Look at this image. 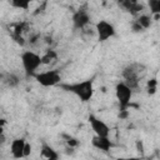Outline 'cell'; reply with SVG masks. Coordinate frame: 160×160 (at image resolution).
<instances>
[{"instance_id": "5b68a950", "label": "cell", "mask_w": 160, "mask_h": 160, "mask_svg": "<svg viewBox=\"0 0 160 160\" xmlns=\"http://www.w3.org/2000/svg\"><path fill=\"white\" fill-rule=\"evenodd\" d=\"M35 80L44 88L49 86H55L61 84V75L58 70H48V71H41L38 72L35 76Z\"/></svg>"}, {"instance_id": "277c9868", "label": "cell", "mask_w": 160, "mask_h": 160, "mask_svg": "<svg viewBox=\"0 0 160 160\" xmlns=\"http://www.w3.org/2000/svg\"><path fill=\"white\" fill-rule=\"evenodd\" d=\"M132 90L122 81L118 82L116 86H115V96H116V100L119 102V108H120V111H125L129 106H130V101H131V98H132Z\"/></svg>"}, {"instance_id": "9a60e30c", "label": "cell", "mask_w": 160, "mask_h": 160, "mask_svg": "<svg viewBox=\"0 0 160 160\" xmlns=\"http://www.w3.org/2000/svg\"><path fill=\"white\" fill-rule=\"evenodd\" d=\"M58 59V54L54 51V50H48L42 56H41V60H42V65H48L50 64L51 61L56 60Z\"/></svg>"}, {"instance_id": "d6986e66", "label": "cell", "mask_w": 160, "mask_h": 160, "mask_svg": "<svg viewBox=\"0 0 160 160\" xmlns=\"http://www.w3.org/2000/svg\"><path fill=\"white\" fill-rule=\"evenodd\" d=\"M65 141H66L68 146H69V148H72V149L79 145V141H78L75 138H71V136H66V140H65Z\"/></svg>"}, {"instance_id": "ac0fdd59", "label": "cell", "mask_w": 160, "mask_h": 160, "mask_svg": "<svg viewBox=\"0 0 160 160\" xmlns=\"http://www.w3.org/2000/svg\"><path fill=\"white\" fill-rule=\"evenodd\" d=\"M156 88H158V81L156 79H151L148 81V94L152 95L156 92Z\"/></svg>"}, {"instance_id": "6da1fadb", "label": "cell", "mask_w": 160, "mask_h": 160, "mask_svg": "<svg viewBox=\"0 0 160 160\" xmlns=\"http://www.w3.org/2000/svg\"><path fill=\"white\" fill-rule=\"evenodd\" d=\"M59 88L66 92L74 94L80 99L82 102H88L91 100L94 95V79H86L79 82H61L59 84Z\"/></svg>"}, {"instance_id": "7c38bea8", "label": "cell", "mask_w": 160, "mask_h": 160, "mask_svg": "<svg viewBox=\"0 0 160 160\" xmlns=\"http://www.w3.org/2000/svg\"><path fill=\"white\" fill-rule=\"evenodd\" d=\"M40 156L44 160H59L58 151L52 146L48 145L46 142H42V145L40 148Z\"/></svg>"}, {"instance_id": "ba28073f", "label": "cell", "mask_w": 160, "mask_h": 160, "mask_svg": "<svg viewBox=\"0 0 160 160\" xmlns=\"http://www.w3.org/2000/svg\"><path fill=\"white\" fill-rule=\"evenodd\" d=\"M71 20H72L74 29H76V30H84L90 24V15H89L88 10L79 9V10H76L74 12Z\"/></svg>"}, {"instance_id": "5bb4252c", "label": "cell", "mask_w": 160, "mask_h": 160, "mask_svg": "<svg viewBox=\"0 0 160 160\" xmlns=\"http://www.w3.org/2000/svg\"><path fill=\"white\" fill-rule=\"evenodd\" d=\"M136 21L139 22V25H140V26H141L144 30H146V29H149V28L151 26V21H152V18H151L150 15L142 14V15H139V16H138Z\"/></svg>"}, {"instance_id": "8fae6325", "label": "cell", "mask_w": 160, "mask_h": 160, "mask_svg": "<svg viewBox=\"0 0 160 160\" xmlns=\"http://www.w3.org/2000/svg\"><path fill=\"white\" fill-rule=\"evenodd\" d=\"M119 6H121L125 11L132 14V15H138L141 10H144V5L141 2L138 1H130V0H124L119 2Z\"/></svg>"}, {"instance_id": "52a82bcc", "label": "cell", "mask_w": 160, "mask_h": 160, "mask_svg": "<svg viewBox=\"0 0 160 160\" xmlns=\"http://www.w3.org/2000/svg\"><path fill=\"white\" fill-rule=\"evenodd\" d=\"M88 120H89V124H90V126H91V129L96 136H109L110 128L104 120L99 119L98 116H95L92 114L89 115Z\"/></svg>"}, {"instance_id": "8992f818", "label": "cell", "mask_w": 160, "mask_h": 160, "mask_svg": "<svg viewBox=\"0 0 160 160\" xmlns=\"http://www.w3.org/2000/svg\"><path fill=\"white\" fill-rule=\"evenodd\" d=\"M95 32L98 36V41L104 42L109 39H111L112 36H115V28L111 22H109L106 20H100L95 25Z\"/></svg>"}, {"instance_id": "7a4b0ae2", "label": "cell", "mask_w": 160, "mask_h": 160, "mask_svg": "<svg viewBox=\"0 0 160 160\" xmlns=\"http://www.w3.org/2000/svg\"><path fill=\"white\" fill-rule=\"evenodd\" d=\"M145 74H146L145 65H142L140 62H131V64L126 65L121 71L122 82H125L132 91H136L139 89L141 79L145 76Z\"/></svg>"}, {"instance_id": "44dd1931", "label": "cell", "mask_w": 160, "mask_h": 160, "mask_svg": "<svg viewBox=\"0 0 160 160\" xmlns=\"http://www.w3.org/2000/svg\"><path fill=\"white\" fill-rule=\"evenodd\" d=\"M30 154H31V145L29 142H26V145H25V158L29 156Z\"/></svg>"}, {"instance_id": "4fadbf2b", "label": "cell", "mask_w": 160, "mask_h": 160, "mask_svg": "<svg viewBox=\"0 0 160 160\" xmlns=\"http://www.w3.org/2000/svg\"><path fill=\"white\" fill-rule=\"evenodd\" d=\"M2 82H4L6 86H9V88H15V86L19 85L20 79H19L18 75H15V74H12V72H8V74L2 75Z\"/></svg>"}, {"instance_id": "ffe728a7", "label": "cell", "mask_w": 160, "mask_h": 160, "mask_svg": "<svg viewBox=\"0 0 160 160\" xmlns=\"http://www.w3.org/2000/svg\"><path fill=\"white\" fill-rule=\"evenodd\" d=\"M131 30H132V32H142V31H144V29L139 25V22H138L136 20H134V21L131 22Z\"/></svg>"}, {"instance_id": "7402d4cb", "label": "cell", "mask_w": 160, "mask_h": 160, "mask_svg": "<svg viewBox=\"0 0 160 160\" xmlns=\"http://www.w3.org/2000/svg\"><path fill=\"white\" fill-rule=\"evenodd\" d=\"M116 160H141L140 158H118Z\"/></svg>"}, {"instance_id": "30bf717a", "label": "cell", "mask_w": 160, "mask_h": 160, "mask_svg": "<svg viewBox=\"0 0 160 160\" xmlns=\"http://www.w3.org/2000/svg\"><path fill=\"white\" fill-rule=\"evenodd\" d=\"M91 144L95 149L100 150V151H104V152H108L112 146V141L109 139V136H94L91 139Z\"/></svg>"}, {"instance_id": "3957f363", "label": "cell", "mask_w": 160, "mask_h": 160, "mask_svg": "<svg viewBox=\"0 0 160 160\" xmlns=\"http://www.w3.org/2000/svg\"><path fill=\"white\" fill-rule=\"evenodd\" d=\"M22 69L26 74V76H35L38 72L36 70L42 65L41 56L31 50H26L20 55Z\"/></svg>"}, {"instance_id": "e0dca14e", "label": "cell", "mask_w": 160, "mask_h": 160, "mask_svg": "<svg viewBox=\"0 0 160 160\" xmlns=\"http://www.w3.org/2000/svg\"><path fill=\"white\" fill-rule=\"evenodd\" d=\"M148 5L152 15H160V0H150Z\"/></svg>"}, {"instance_id": "9c48e42d", "label": "cell", "mask_w": 160, "mask_h": 160, "mask_svg": "<svg viewBox=\"0 0 160 160\" xmlns=\"http://www.w3.org/2000/svg\"><path fill=\"white\" fill-rule=\"evenodd\" d=\"M26 140L22 138H18L14 139L10 142V154L14 159H22L25 158V145H26Z\"/></svg>"}, {"instance_id": "2e32d148", "label": "cell", "mask_w": 160, "mask_h": 160, "mask_svg": "<svg viewBox=\"0 0 160 160\" xmlns=\"http://www.w3.org/2000/svg\"><path fill=\"white\" fill-rule=\"evenodd\" d=\"M10 5L12 8H16L20 10H28L30 6V1H28V0H11Z\"/></svg>"}]
</instances>
